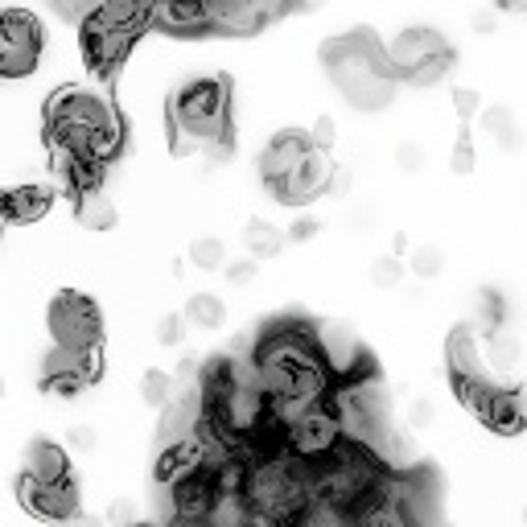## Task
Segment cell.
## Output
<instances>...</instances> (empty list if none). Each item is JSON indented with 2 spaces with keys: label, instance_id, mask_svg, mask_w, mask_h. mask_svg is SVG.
Listing matches in <instances>:
<instances>
[{
  "label": "cell",
  "instance_id": "836d02e7",
  "mask_svg": "<svg viewBox=\"0 0 527 527\" xmlns=\"http://www.w3.org/2000/svg\"><path fill=\"white\" fill-rule=\"evenodd\" d=\"M256 272H260V264L256 260H235V264H227V280H231V285H252V280H256Z\"/></svg>",
  "mask_w": 527,
  "mask_h": 527
},
{
  "label": "cell",
  "instance_id": "d6986e66",
  "mask_svg": "<svg viewBox=\"0 0 527 527\" xmlns=\"http://www.w3.org/2000/svg\"><path fill=\"white\" fill-rule=\"evenodd\" d=\"M285 527H355V515H350L346 507H338V503H330V499L305 495V499L289 511Z\"/></svg>",
  "mask_w": 527,
  "mask_h": 527
},
{
  "label": "cell",
  "instance_id": "e0dca14e",
  "mask_svg": "<svg viewBox=\"0 0 527 527\" xmlns=\"http://www.w3.org/2000/svg\"><path fill=\"white\" fill-rule=\"evenodd\" d=\"M153 17L169 33H182V38L210 29V21H206V0H153Z\"/></svg>",
  "mask_w": 527,
  "mask_h": 527
},
{
  "label": "cell",
  "instance_id": "f546056e",
  "mask_svg": "<svg viewBox=\"0 0 527 527\" xmlns=\"http://www.w3.org/2000/svg\"><path fill=\"white\" fill-rule=\"evenodd\" d=\"M186 338V318L182 313H165V318L157 322V342L161 346H178Z\"/></svg>",
  "mask_w": 527,
  "mask_h": 527
},
{
  "label": "cell",
  "instance_id": "7c38bea8",
  "mask_svg": "<svg viewBox=\"0 0 527 527\" xmlns=\"http://www.w3.org/2000/svg\"><path fill=\"white\" fill-rule=\"evenodd\" d=\"M330 178H334L330 157H326L322 149H309V157H305L280 186H272V190H276V202H285V206H305V202L322 198V194L330 190Z\"/></svg>",
  "mask_w": 527,
  "mask_h": 527
},
{
  "label": "cell",
  "instance_id": "ac0fdd59",
  "mask_svg": "<svg viewBox=\"0 0 527 527\" xmlns=\"http://www.w3.org/2000/svg\"><path fill=\"white\" fill-rule=\"evenodd\" d=\"M54 173H58V182L70 194H87V190H99V182H103V161L66 153V149H54Z\"/></svg>",
  "mask_w": 527,
  "mask_h": 527
},
{
  "label": "cell",
  "instance_id": "d6a6232c",
  "mask_svg": "<svg viewBox=\"0 0 527 527\" xmlns=\"http://www.w3.org/2000/svg\"><path fill=\"white\" fill-rule=\"evenodd\" d=\"M453 173H470L474 169V145H470V132L458 136V145H453Z\"/></svg>",
  "mask_w": 527,
  "mask_h": 527
},
{
  "label": "cell",
  "instance_id": "5bb4252c",
  "mask_svg": "<svg viewBox=\"0 0 527 527\" xmlns=\"http://www.w3.org/2000/svg\"><path fill=\"white\" fill-rule=\"evenodd\" d=\"M309 136L305 132H280V136H272L268 140V149L260 153V178L268 182V186H280L289 178V173L309 157Z\"/></svg>",
  "mask_w": 527,
  "mask_h": 527
},
{
  "label": "cell",
  "instance_id": "83f0119b",
  "mask_svg": "<svg viewBox=\"0 0 527 527\" xmlns=\"http://www.w3.org/2000/svg\"><path fill=\"white\" fill-rule=\"evenodd\" d=\"M140 396H145L149 408H165L173 400V379L165 371H145V379H140Z\"/></svg>",
  "mask_w": 527,
  "mask_h": 527
},
{
  "label": "cell",
  "instance_id": "603a6c76",
  "mask_svg": "<svg viewBox=\"0 0 527 527\" xmlns=\"http://www.w3.org/2000/svg\"><path fill=\"white\" fill-rule=\"evenodd\" d=\"M243 243H248L252 260H272V256H280V248H285V231L272 227L268 219H252L248 231H243Z\"/></svg>",
  "mask_w": 527,
  "mask_h": 527
},
{
  "label": "cell",
  "instance_id": "9c48e42d",
  "mask_svg": "<svg viewBox=\"0 0 527 527\" xmlns=\"http://www.w3.org/2000/svg\"><path fill=\"white\" fill-rule=\"evenodd\" d=\"M17 499L29 515L50 519V523H75L79 519V486L75 478H58V482H42V478H17Z\"/></svg>",
  "mask_w": 527,
  "mask_h": 527
},
{
  "label": "cell",
  "instance_id": "6da1fadb",
  "mask_svg": "<svg viewBox=\"0 0 527 527\" xmlns=\"http://www.w3.org/2000/svg\"><path fill=\"white\" fill-rule=\"evenodd\" d=\"M46 128H50V145L79 153L91 161H112L124 145V124L112 112L108 99H99L91 91H62L50 99L46 112Z\"/></svg>",
  "mask_w": 527,
  "mask_h": 527
},
{
  "label": "cell",
  "instance_id": "d4e9b609",
  "mask_svg": "<svg viewBox=\"0 0 527 527\" xmlns=\"http://www.w3.org/2000/svg\"><path fill=\"white\" fill-rule=\"evenodd\" d=\"M190 260H194L202 272H215V268L227 264V243H223L219 235H198V239L190 243Z\"/></svg>",
  "mask_w": 527,
  "mask_h": 527
},
{
  "label": "cell",
  "instance_id": "277c9868",
  "mask_svg": "<svg viewBox=\"0 0 527 527\" xmlns=\"http://www.w3.org/2000/svg\"><path fill=\"white\" fill-rule=\"evenodd\" d=\"M145 0H112L83 17V54L95 70H116L145 29Z\"/></svg>",
  "mask_w": 527,
  "mask_h": 527
},
{
  "label": "cell",
  "instance_id": "44dd1931",
  "mask_svg": "<svg viewBox=\"0 0 527 527\" xmlns=\"http://www.w3.org/2000/svg\"><path fill=\"white\" fill-rule=\"evenodd\" d=\"M182 318H186V326H198V330H223L227 305H223V297H215V293H194V297H186Z\"/></svg>",
  "mask_w": 527,
  "mask_h": 527
},
{
  "label": "cell",
  "instance_id": "cb8c5ba5",
  "mask_svg": "<svg viewBox=\"0 0 527 527\" xmlns=\"http://www.w3.org/2000/svg\"><path fill=\"white\" fill-rule=\"evenodd\" d=\"M482 132L495 140L499 149H507V153L519 149V124H515L511 108H486V112H482Z\"/></svg>",
  "mask_w": 527,
  "mask_h": 527
},
{
  "label": "cell",
  "instance_id": "ab89813d",
  "mask_svg": "<svg viewBox=\"0 0 527 527\" xmlns=\"http://www.w3.org/2000/svg\"><path fill=\"white\" fill-rule=\"evenodd\" d=\"M108 523H112V527H128V523H132V507H128V503H116L112 515H108Z\"/></svg>",
  "mask_w": 527,
  "mask_h": 527
},
{
  "label": "cell",
  "instance_id": "ffe728a7",
  "mask_svg": "<svg viewBox=\"0 0 527 527\" xmlns=\"http://www.w3.org/2000/svg\"><path fill=\"white\" fill-rule=\"evenodd\" d=\"M25 474L29 478H42V482H58L70 478V453L54 441H33L25 449Z\"/></svg>",
  "mask_w": 527,
  "mask_h": 527
},
{
  "label": "cell",
  "instance_id": "7bdbcfd3",
  "mask_svg": "<svg viewBox=\"0 0 527 527\" xmlns=\"http://www.w3.org/2000/svg\"><path fill=\"white\" fill-rule=\"evenodd\" d=\"M499 9H507V13H527V0H499Z\"/></svg>",
  "mask_w": 527,
  "mask_h": 527
},
{
  "label": "cell",
  "instance_id": "30bf717a",
  "mask_svg": "<svg viewBox=\"0 0 527 527\" xmlns=\"http://www.w3.org/2000/svg\"><path fill=\"white\" fill-rule=\"evenodd\" d=\"M103 363H99V346L95 350H66V346H54L50 359L42 367V383L50 396H79L83 388H91V383L99 379Z\"/></svg>",
  "mask_w": 527,
  "mask_h": 527
},
{
  "label": "cell",
  "instance_id": "9a60e30c",
  "mask_svg": "<svg viewBox=\"0 0 527 527\" xmlns=\"http://www.w3.org/2000/svg\"><path fill=\"white\" fill-rule=\"evenodd\" d=\"M474 408H478V416H482L486 429H495V433H503V437L523 433L527 412H523V400H519L515 388H507V392H503V388H486V392L474 400Z\"/></svg>",
  "mask_w": 527,
  "mask_h": 527
},
{
  "label": "cell",
  "instance_id": "7402d4cb",
  "mask_svg": "<svg viewBox=\"0 0 527 527\" xmlns=\"http://www.w3.org/2000/svg\"><path fill=\"white\" fill-rule=\"evenodd\" d=\"M79 223L87 231H112L116 227V206L103 190H87L79 194Z\"/></svg>",
  "mask_w": 527,
  "mask_h": 527
},
{
  "label": "cell",
  "instance_id": "4316f807",
  "mask_svg": "<svg viewBox=\"0 0 527 527\" xmlns=\"http://www.w3.org/2000/svg\"><path fill=\"white\" fill-rule=\"evenodd\" d=\"M449 66H453V50H441V54H433L429 62H420L412 75H408V83H412V87H433V83H441V79L449 75Z\"/></svg>",
  "mask_w": 527,
  "mask_h": 527
},
{
  "label": "cell",
  "instance_id": "7a4b0ae2",
  "mask_svg": "<svg viewBox=\"0 0 527 527\" xmlns=\"http://www.w3.org/2000/svg\"><path fill=\"white\" fill-rule=\"evenodd\" d=\"M322 62L330 70L334 87L355 103V108L379 112V108H388V103L396 99V75L388 66V54H383V46L371 38L367 29L346 33V38H334L322 50Z\"/></svg>",
  "mask_w": 527,
  "mask_h": 527
},
{
  "label": "cell",
  "instance_id": "3957f363",
  "mask_svg": "<svg viewBox=\"0 0 527 527\" xmlns=\"http://www.w3.org/2000/svg\"><path fill=\"white\" fill-rule=\"evenodd\" d=\"M178 149H223L231 136V87L223 79H194L169 99Z\"/></svg>",
  "mask_w": 527,
  "mask_h": 527
},
{
  "label": "cell",
  "instance_id": "f1b7e54d",
  "mask_svg": "<svg viewBox=\"0 0 527 527\" xmlns=\"http://www.w3.org/2000/svg\"><path fill=\"white\" fill-rule=\"evenodd\" d=\"M404 260H396V256H379L375 264H371V285H379V289H400V280H404Z\"/></svg>",
  "mask_w": 527,
  "mask_h": 527
},
{
  "label": "cell",
  "instance_id": "e575fe53",
  "mask_svg": "<svg viewBox=\"0 0 527 527\" xmlns=\"http://www.w3.org/2000/svg\"><path fill=\"white\" fill-rule=\"evenodd\" d=\"M453 108H458L462 120H470L478 112V91L474 87H458V91H453Z\"/></svg>",
  "mask_w": 527,
  "mask_h": 527
},
{
  "label": "cell",
  "instance_id": "f6af8a7d",
  "mask_svg": "<svg viewBox=\"0 0 527 527\" xmlns=\"http://www.w3.org/2000/svg\"><path fill=\"white\" fill-rule=\"evenodd\" d=\"M128 527H149V523H128Z\"/></svg>",
  "mask_w": 527,
  "mask_h": 527
},
{
  "label": "cell",
  "instance_id": "4dcf8cb0",
  "mask_svg": "<svg viewBox=\"0 0 527 527\" xmlns=\"http://www.w3.org/2000/svg\"><path fill=\"white\" fill-rule=\"evenodd\" d=\"M490 359H495L499 367H515L519 363V342L507 338V334H495L490 338Z\"/></svg>",
  "mask_w": 527,
  "mask_h": 527
},
{
  "label": "cell",
  "instance_id": "74e56055",
  "mask_svg": "<svg viewBox=\"0 0 527 527\" xmlns=\"http://www.w3.org/2000/svg\"><path fill=\"white\" fill-rule=\"evenodd\" d=\"M318 235V219H309V215H301L293 227H289V239H297V243H305V239H313Z\"/></svg>",
  "mask_w": 527,
  "mask_h": 527
},
{
  "label": "cell",
  "instance_id": "484cf974",
  "mask_svg": "<svg viewBox=\"0 0 527 527\" xmlns=\"http://www.w3.org/2000/svg\"><path fill=\"white\" fill-rule=\"evenodd\" d=\"M404 268H412V276H420V280H433V276H441V268H445V252L437 248V243H420V248L408 256Z\"/></svg>",
  "mask_w": 527,
  "mask_h": 527
},
{
  "label": "cell",
  "instance_id": "f35d334b",
  "mask_svg": "<svg viewBox=\"0 0 527 527\" xmlns=\"http://www.w3.org/2000/svg\"><path fill=\"white\" fill-rule=\"evenodd\" d=\"M70 445H75V449H95V433L91 429H70Z\"/></svg>",
  "mask_w": 527,
  "mask_h": 527
},
{
  "label": "cell",
  "instance_id": "5b68a950",
  "mask_svg": "<svg viewBox=\"0 0 527 527\" xmlns=\"http://www.w3.org/2000/svg\"><path fill=\"white\" fill-rule=\"evenodd\" d=\"M50 334H54V346L95 350L103 342V313L83 293H58L50 305Z\"/></svg>",
  "mask_w": 527,
  "mask_h": 527
},
{
  "label": "cell",
  "instance_id": "b9f144b4",
  "mask_svg": "<svg viewBox=\"0 0 527 527\" xmlns=\"http://www.w3.org/2000/svg\"><path fill=\"white\" fill-rule=\"evenodd\" d=\"M474 33H490V29H495V13H474Z\"/></svg>",
  "mask_w": 527,
  "mask_h": 527
},
{
  "label": "cell",
  "instance_id": "1f68e13d",
  "mask_svg": "<svg viewBox=\"0 0 527 527\" xmlns=\"http://www.w3.org/2000/svg\"><path fill=\"white\" fill-rule=\"evenodd\" d=\"M420 165H425V149L412 145V140L396 145V169H400V173H420Z\"/></svg>",
  "mask_w": 527,
  "mask_h": 527
},
{
  "label": "cell",
  "instance_id": "4fadbf2b",
  "mask_svg": "<svg viewBox=\"0 0 527 527\" xmlns=\"http://www.w3.org/2000/svg\"><path fill=\"white\" fill-rule=\"evenodd\" d=\"M441 50H449V46H445V38H441L437 29H404L400 38H396L388 50H383V54H388L392 75H396V79H408L420 62H429V58L441 54Z\"/></svg>",
  "mask_w": 527,
  "mask_h": 527
},
{
  "label": "cell",
  "instance_id": "ba28073f",
  "mask_svg": "<svg viewBox=\"0 0 527 527\" xmlns=\"http://www.w3.org/2000/svg\"><path fill=\"white\" fill-rule=\"evenodd\" d=\"M219 495H223V490H219L215 462H206V466H198V470L169 482V507H173V515H178V523H186V527H202L206 515L215 511Z\"/></svg>",
  "mask_w": 527,
  "mask_h": 527
},
{
  "label": "cell",
  "instance_id": "ee69618b",
  "mask_svg": "<svg viewBox=\"0 0 527 527\" xmlns=\"http://www.w3.org/2000/svg\"><path fill=\"white\" fill-rule=\"evenodd\" d=\"M0 396H5V379H0Z\"/></svg>",
  "mask_w": 527,
  "mask_h": 527
},
{
  "label": "cell",
  "instance_id": "8992f818",
  "mask_svg": "<svg viewBox=\"0 0 527 527\" xmlns=\"http://www.w3.org/2000/svg\"><path fill=\"white\" fill-rule=\"evenodd\" d=\"M342 412L330 408L326 400L318 404H309L305 412H297L289 425H285V441L293 449V458L301 462H313V458H322V453H330L334 445H342Z\"/></svg>",
  "mask_w": 527,
  "mask_h": 527
},
{
  "label": "cell",
  "instance_id": "2e32d148",
  "mask_svg": "<svg viewBox=\"0 0 527 527\" xmlns=\"http://www.w3.org/2000/svg\"><path fill=\"white\" fill-rule=\"evenodd\" d=\"M50 206H54V190L50 186H17L9 194H0V219H9V223H38Z\"/></svg>",
  "mask_w": 527,
  "mask_h": 527
},
{
  "label": "cell",
  "instance_id": "60d3db41",
  "mask_svg": "<svg viewBox=\"0 0 527 527\" xmlns=\"http://www.w3.org/2000/svg\"><path fill=\"white\" fill-rule=\"evenodd\" d=\"M429 420H433V404L416 400V404H412V425H429Z\"/></svg>",
  "mask_w": 527,
  "mask_h": 527
},
{
  "label": "cell",
  "instance_id": "8d00e7d4",
  "mask_svg": "<svg viewBox=\"0 0 527 527\" xmlns=\"http://www.w3.org/2000/svg\"><path fill=\"white\" fill-rule=\"evenodd\" d=\"M309 145L326 153V149L334 145V120H318V124H313V136H309Z\"/></svg>",
  "mask_w": 527,
  "mask_h": 527
},
{
  "label": "cell",
  "instance_id": "52a82bcc",
  "mask_svg": "<svg viewBox=\"0 0 527 527\" xmlns=\"http://www.w3.org/2000/svg\"><path fill=\"white\" fill-rule=\"evenodd\" d=\"M42 58V21L33 13H0V79L29 75Z\"/></svg>",
  "mask_w": 527,
  "mask_h": 527
},
{
  "label": "cell",
  "instance_id": "d590c367",
  "mask_svg": "<svg viewBox=\"0 0 527 527\" xmlns=\"http://www.w3.org/2000/svg\"><path fill=\"white\" fill-rule=\"evenodd\" d=\"M482 313H486V326L499 330V322H503V297L499 293H486L482 297Z\"/></svg>",
  "mask_w": 527,
  "mask_h": 527
},
{
  "label": "cell",
  "instance_id": "8fae6325",
  "mask_svg": "<svg viewBox=\"0 0 527 527\" xmlns=\"http://www.w3.org/2000/svg\"><path fill=\"white\" fill-rule=\"evenodd\" d=\"M285 9L289 0H206V21L223 33H256Z\"/></svg>",
  "mask_w": 527,
  "mask_h": 527
}]
</instances>
